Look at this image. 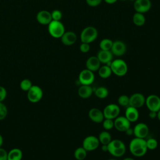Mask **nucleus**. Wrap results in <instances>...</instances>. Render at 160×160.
<instances>
[{"instance_id": "obj_15", "label": "nucleus", "mask_w": 160, "mask_h": 160, "mask_svg": "<svg viewBox=\"0 0 160 160\" xmlns=\"http://www.w3.org/2000/svg\"><path fill=\"white\" fill-rule=\"evenodd\" d=\"M151 8L150 0H135L134 1V9L137 12L145 13L148 12Z\"/></svg>"}, {"instance_id": "obj_49", "label": "nucleus", "mask_w": 160, "mask_h": 160, "mask_svg": "<svg viewBox=\"0 0 160 160\" xmlns=\"http://www.w3.org/2000/svg\"><path fill=\"white\" fill-rule=\"evenodd\" d=\"M121 1H126V0H121Z\"/></svg>"}, {"instance_id": "obj_26", "label": "nucleus", "mask_w": 160, "mask_h": 160, "mask_svg": "<svg viewBox=\"0 0 160 160\" xmlns=\"http://www.w3.org/2000/svg\"><path fill=\"white\" fill-rule=\"evenodd\" d=\"M132 22L136 26H142L146 22V18L142 13L136 12L132 16Z\"/></svg>"}, {"instance_id": "obj_47", "label": "nucleus", "mask_w": 160, "mask_h": 160, "mask_svg": "<svg viewBox=\"0 0 160 160\" xmlns=\"http://www.w3.org/2000/svg\"><path fill=\"white\" fill-rule=\"evenodd\" d=\"M108 160H117V159H108Z\"/></svg>"}, {"instance_id": "obj_1", "label": "nucleus", "mask_w": 160, "mask_h": 160, "mask_svg": "<svg viewBox=\"0 0 160 160\" xmlns=\"http://www.w3.org/2000/svg\"><path fill=\"white\" fill-rule=\"evenodd\" d=\"M129 149L134 156L142 157L144 156L148 151L145 139L134 138L129 142Z\"/></svg>"}, {"instance_id": "obj_14", "label": "nucleus", "mask_w": 160, "mask_h": 160, "mask_svg": "<svg viewBox=\"0 0 160 160\" xmlns=\"http://www.w3.org/2000/svg\"><path fill=\"white\" fill-rule=\"evenodd\" d=\"M110 51L113 56L119 57L124 55L126 52V46L123 41L121 40H116L113 41Z\"/></svg>"}, {"instance_id": "obj_34", "label": "nucleus", "mask_w": 160, "mask_h": 160, "mask_svg": "<svg viewBox=\"0 0 160 160\" xmlns=\"http://www.w3.org/2000/svg\"><path fill=\"white\" fill-rule=\"evenodd\" d=\"M7 106L2 102H0V121L4 119L8 115Z\"/></svg>"}, {"instance_id": "obj_5", "label": "nucleus", "mask_w": 160, "mask_h": 160, "mask_svg": "<svg viewBox=\"0 0 160 160\" xmlns=\"http://www.w3.org/2000/svg\"><path fill=\"white\" fill-rule=\"evenodd\" d=\"M49 34L54 38H61L65 32V28L61 21L52 20L48 25Z\"/></svg>"}, {"instance_id": "obj_29", "label": "nucleus", "mask_w": 160, "mask_h": 160, "mask_svg": "<svg viewBox=\"0 0 160 160\" xmlns=\"http://www.w3.org/2000/svg\"><path fill=\"white\" fill-rule=\"evenodd\" d=\"M113 41L108 38L102 39L99 42V48L101 50H111Z\"/></svg>"}, {"instance_id": "obj_21", "label": "nucleus", "mask_w": 160, "mask_h": 160, "mask_svg": "<svg viewBox=\"0 0 160 160\" xmlns=\"http://www.w3.org/2000/svg\"><path fill=\"white\" fill-rule=\"evenodd\" d=\"M131 122H134L138 121L139 117V113L138 109L131 106L126 107L125 110L124 116Z\"/></svg>"}, {"instance_id": "obj_28", "label": "nucleus", "mask_w": 160, "mask_h": 160, "mask_svg": "<svg viewBox=\"0 0 160 160\" xmlns=\"http://www.w3.org/2000/svg\"><path fill=\"white\" fill-rule=\"evenodd\" d=\"M87 152L82 146L78 147L74 152V156L76 160H84L87 156Z\"/></svg>"}, {"instance_id": "obj_32", "label": "nucleus", "mask_w": 160, "mask_h": 160, "mask_svg": "<svg viewBox=\"0 0 160 160\" xmlns=\"http://www.w3.org/2000/svg\"><path fill=\"white\" fill-rule=\"evenodd\" d=\"M146 146L148 149L154 150L157 148L158 146V141L154 138H149L148 140H146Z\"/></svg>"}, {"instance_id": "obj_48", "label": "nucleus", "mask_w": 160, "mask_h": 160, "mask_svg": "<svg viewBox=\"0 0 160 160\" xmlns=\"http://www.w3.org/2000/svg\"><path fill=\"white\" fill-rule=\"evenodd\" d=\"M130 1H134L135 0H130Z\"/></svg>"}, {"instance_id": "obj_23", "label": "nucleus", "mask_w": 160, "mask_h": 160, "mask_svg": "<svg viewBox=\"0 0 160 160\" xmlns=\"http://www.w3.org/2000/svg\"><path fill=\"white\" fill-rule=\"evenodd\" d=\"M22 151L18 148H12L8 152V160H22Z\"/></svg>"}, {"instance_id": "obj_6", "label": "nucleus", "mask_w": 160, "mask_h": 160, "mask_svg": "<svg viewBox=\"0 0 160 160\" xmlns=\"http://www.w3.org/2000/svg\"><path fill=\"white\" fill-rule=\"evenodd\" d=\"M43 97V91L38 85H32L27 91V98L30 102L37 103L40 101Z\"/></svg>"}, {"instance_id": "obj_46", "label": "nucleus", "mask_w": 160, "mask_h": 160, "mask_svg": "<svg viewBox=\"0 0 160 160\" xmlns=\"http://www.w3.org/2000/svg\"><path fill=\"white\" fill-rule=\"evenodd\" d=\"M122 160H135V159L132 158H126L123 159Z\"/></svg>"}, {"instance_id": "obj_44", "label": "nucleus", "mask_w": 160, "mask_h": 160, "mask_svg": "<svg viewBox=\"0 0 160 160\" xmlns=\"http://www.w3.org/2000/svg\"><path fill=\"white\" fill-rule=\"evenodd\" d=\"M101 149L105 152L108 151V145H102Z\"/></svg>"}, {"instance_id": "obj_8", "label": "nucleus", "mask_w": 160, "mask_h": 160, "mask_svg": "<svg viewBox=\"0 0 160 160\" xmlns=\"http://www.w3.org/2000/svg\"><path fill=\"white\" fill-rule=\"evenodd\" d=\"M102 112L104 118L114 120L119 115L120 108L116 104H109L104 107Z\"/></svg>"}, {"instance_id": "obj_13", "label": "nucleus", "mask_w": 160, "mask_h": 160, "mask_svg": "<svg viewBox=\"0 0 160 160\" xmlns=\"http://www.w3.org/2000/svg\"><path fill=\"white\" fill-rule=\"evenodd\" d=\"M149 134L148 126L144 122H139L133 128V134L136 138L145 139Z\"/></svg>"}, {"instance_id": "obj_24", "label": "nucleus", "mask_w": 160, "mask_h": 160, "mask_svg": "<svg viewBox=\"0 0 160 160\" xmlns=\"http://www.w3.org/2000/svg\"><path fill=\"white\" fill-rule=\"evenodd\" d=\"M98 74L100 78L102 79H107L109 78L112 74V71L109 66L104 64L102 66H100L98 69Z\"/></svg>"}, {"instance_id": "obj_18", "label": "nucleus", "mask_w": 160, "mask_h": 160, "mask_svg": "<svg viewBox=\"0 0 160 160\" xmlns=\"http://www.w3.org/2000/svg\"><path fill=\"white\" fill-rule=\"evenodd\" d=\"M62 43L65 46H72L77 41V35L72 31H65L61 38Z\"/></svg>"}, {"instance_id": "obj_37", "label": "nucleus", "mask_w": 160, "mask_h": 160, "mask_svg": "<svg viewBox=\"0 0 160 160\" xmlns=\"http://www.w3.org/2000/svg\"><path fill=\"white\" fill-rule=\"evenodd\" d=\"M7 97V90L2 86H0V102H3Z\"/></svg>"}, {"instance_id": "obj_10", "label": "nucleus", "mask_w": 160, "mask_h": 160, "mask_svg": "<svg viewBox=\"0 0 160 160\" xmlns=\"http://www.w3.org/2000/svg\"><path fill=\"white\" fill-rule=\"evenodd\" d=\"M145 104L149 111L158 112L160 109V98L156 94L149 95L146 98Z\"/></svg>"}, {"instance_id": "obj_7", "label": "nucleus", "mask_w": 160, "mask_h": 160, "mask_svg": "<svg viewBox=\"0 0 160 160\" xmlns=\"http://www.w3.org/2000/svg\"><path fill=\"white\" fill-rule=\"evenodd\" d=\"M94 79L95 76L94 72L86 68L82 70L79 74L78 80L81 85L91 86L94 82Z\"/></svg>"}, {"instance_id": "obj_17", "label": "nucleus", "mask_w": 160, "mask_h": 160, "mask_svg": "<svg viewBox=\"0 0 160 160\" xmlns=\"http://www.w3.org/2000/svg\"><path fill=\"white\" fill-rule=\"evenodd\" d=\"M88 116L95 123H101L104 119L102 111L97 108H91L89 111Z\"/></svg>"}, {"instance_id": "obj_12", "label": "nucleus", "mask_w": 160, "mask_h": 160, "mask_svg": "<svg viewBox=\"0 0 160 160\" xmlns=\"http://www.w3.org/2000/svg\"><path fill=\"white\" fill-rule=\"evenodd\" d=\"M146 98L140 92H135L129 96V106L139 109L145 104Z\"/></svg>"}, {"instance_id": "obj_43", "label": "nucleus", "mask_w": 160, "mask_h": 160, "mask_svg": "<svg viewBox=\"0 0 160 160\" xmlns=\"http://www.w3.org/2000/svg\"><path fill=\"white\" fill-rule=\"evenodd\" d=\"M3 141H4L3 138H2V135L0 134V148L2 147V144H3Z\"/></svg>"}, {"instance_id": "obj_39", "label": "nucleus", "mask_w": 160, "mask_h": 160, "mask_svg": "<svg viewBox=\"0 0 160 160\" xmlns=\"http://www.w3.org/2000/svg\"><path fill=\"white\" fill-rule=\"evenodd\" d=\"M0 160H8V151L2 147L0 148Z\"/></svg>"}, {"instance_id": "obj_20", "label": "nucleus", "mask_w": 160, "mask_h": 160, "mask_svg": "<svg viewBox=\"0 0 160 160\" xmlns=\"http://www.w3.org/2000/svg\"><path fill=\"white\" fill-rule=\"evenodd\" d=\"M101 62L99 61V59L96 56H90L88 58V59L86 61V69L95 72L98 71L101 66Z\"/></svg>"}, {"instance_id": "obj_36", "label": "nucleus", "mask_w": 160, "mask_h": 160, "mask_svg": "<svg viewBox=\"0 0 160 160\" xmlns=\"http://www.w3.org/2000/svg\"><path fill=\"white\" fill-rule=\"evenodd\" d=\"M79 50L82 53H86L88 52L90 50V45L89 44L85 43V42H81L79 46Z\"/></svg>"}, {"instance_id": "obj_16", "label": "nucleus", "mask_w": 160, "mask_h": 160, "mask_svg": "<svg viewBox=\"0 0 160 160\" xmlns=\"http://www.w3.org/2000/svg\"><path fill=\"white\" fill-rule=\"evenodd\" d=\"M96 56L101 64H106L109 66L113 59V54L110 50L107 51L100 49L98 52Z\"/></svg>"}, {"instance_id": "obj_27", "label": "nucleus", "mask_w": 160, "mask_h": 160, "mask_svg": "<svg viewBox=\"0 0 160 160\" xmlns=\"http://www.w3.org/2000/svg\"><path fill=\"white\" fill-rule=\"evenodd\" d=\"M94 94L99 99H105L109 95V90L105 86H99L96 89Z\"/></svg>"}, {"instance_id": "obj_11", "label": "nucleus", "mask_w": 160, "mask_h": 160, "mask_svg": "<svg viewBox=\"0 0 160 160\" xmlns=\"http://www.w3.org/2000/svg\"><path fill=\"white\" fill-rule=\"evenodd\" d=\"M131 127V122L125 116H118L114 119V128L119 132H125Z\"/></svg>"}, {"instance_id": "obj_25", "label": "nucleus", "mask_w": 160, "mask_h": 160, "mask_svg": "<svg viewBox=\"0 0 160 160\" xmlns=\"http://www.w3.org/2000/svg\"><path fill=\"white\" fill-rule=\"evenodd\" d=\"M98 139L99 142L102 145H108L112 140V137L111 134L108 131H101L98 136Z\"/></svg>"}, {"instance_id": "obj_31", "label": "nucleus", "mask_w": 160, "mask_h": 160, "mask_svg": "<svg viewBox=\"0 0 160 160\" xmlns=\"http://www.w3.org/2000/svg\"><path fill=\"white\" fill-rule=\"evenodd\" d=\"M118 103L122 107H127L129 104V97L125 94H122L118 98Z\"/></svg>"}, {"instance_id": "obj_30", "label": "nucleus", "mask_w": 160, "mask_h": 160, "mask_svg": "<svg viewBox=\"0 0 160 160\" xmlns=\"http://www.w3.org/2000/svg\"><path fill=\"white\" fill-rule=\"evenodd\" d=\"M33 84H32V82L30 79H22L19 84V87L20 89L25 92H27L32 86Z\"/></svg>"}, {"instance_id": "obj_40", "label": "nucleus", "mask_w": 160, "mask_h": 160, "mask_svg": "<svg viewBox=\"0 0 160 160\" xmlns=\"http://www.w3.org/2000/svg\"><path fill=\"white\" fill-rule=\"evenodd\" d=\"M148 115H149V117L151 119H155V118H157V112L149 111V112Z\"/></svg>"}, {"instance_id": "obj_9", "label": "nucleus", "mask_w": 160, "mask_h": 160, "mask_svg": "<svg viewBox=\"0 0 160 160\" xmlns=\"http://www.w3.org/2000/svg\"><path fill=\"white\" fill-rule=\"evenodd\" d=\"M99 141L98 138L90 135L86 136L82 141V147L87 151H94L99 146Z\"/></svg>"}, {"instance_id": "obj_45", "label": "nucleus", "mask_w": 160, "mask_h": 160, "mask_svg": "<svg viewBox=\"0 0 160 160\" xmlns=\"http://www.w3.org/2000/svg\"><path fill=\"white\" fill-rule=\"evenodd\" d=\"M157 118L160 121V109L157 112Z\"/></svg>"}, {"instance_id": "obj_4", "label": "nucleus", "mask_w": 160, "mask_h": 160, "mask_svg": "<svg viewBox=\"0 0 160 160\" xmlns=\"http://www.w3.org/2000/svg\"><path fill=\"white\" fill-rule=\"evenodd\" d=\"M110 68L112 72L119 77L125 76L128 70L127 63L122 59H116L112 60L111 63Z\"/></svg>"}, {"instance_id": "obj_42", "label": "nucleus", "mask_w": 160, "mask_h": 160, "mask_svg": "<svg viewBox=\"0 0 160 160\" xmlns=\"http://www.w3.org/2000/svg\"><path fill=\"white\" fill-rule=\"evenodd\" d=\"M105 2H106L107 4H114L116 2H117L118 0H104Z\"/></svg>"}, {"instance_id": "obj_33", "label": "nucleus", "mask_w": 160, "mask_h": 160, "mask_svg": "<svg viewBox=\"0 0 160 160\" xmlns=\"http://www.w3.org/2000/svg\"><path fill=\"white\" fill-rule=\"evenodd\" d=\"M102 126L106 131H109L114 128V120L104 118L102 121Z\"/></svg>"}, {"instance_id": "obj_3", "label": "nucleus", "mask_w": 160, "mask_h": 160, "mask_svg": "<svg viewBox=\"0 0 160 160\" xmlns=\"http://www.w3.org/2000/svg\"><path fill=\"white\" fill-rule=\"evenodd\" d=\"M98 36L97 29L93 26H89L84 28L80 34V40L81 42L90 44L94 42Z\"/></svg>"}, {"instance_id": "obj_2", "label": "nucleus", "mask_w": 160, "mask_h": 160, "mask_svg": "<svg viewBox=\"0 0 160 160\" xmlns=\"http://www.w3.org/2000/svg\"><path fill=\"white\" fill-rule=\"evenodd\" d=\"M126 151L124 142L120 139H112L108 144V152L114 157L122 156Z\"/></svg>"}, {"instance_id": "obj_35", "label": "nucleus", "mask_w": 160, "mask_h": 160, "mask_svg": "<svg viewBox=\"0 0 160 160\" xmlns=\"http://www.w3.org/2000/svg\"><path fill=\"white\" fill-rule=\"evenodd\" d=\"M52 19L54 21H61L62 17V14L61 11L58 9H55L52 11L51 12Z\"/></svg>"}, {"instance_id": "obj_41", "label": "nucleus", "mask_w": 160, "mask_h": 160, "mask_svg": "<svg viewBox=\"0 0 160 160\" xmlns=\"http://www.w3.org/2000/svg\"><path fill=\"white\" fill-rule=\"evenodd\" d=\"M128 136H131L133 134V129H132L131 127L128 128L125 132H124Z\"/></svg>"}, {"instance_id": "obj_38", "label": "nucleus", "mask_w": 160, "mask_h": 160, "mask_svg": "<svg viewBox=\"0 0 160 160\" xmlns=\"http://www.w3.org/2000/svg\"><path fill=\"white\" fill-rule=\"evenodd\" d=\"M102 0H86V4L91 7H97L101 4Z\"/></svg>"}, {"instance_id": "obj_22", "label": "nucleus", "mask_w": 160, "mask_h": 160, "mask_svg": "<svg viewBox=\"0 0 160 160\" xmlns=\"http://www.w3.org/2000/svg\"><path fill=\"white\" fill-rule=\"evenodd\" d=\"M93 93V89L89 85H81L78 90L79 96L82 99L89 98Z\"/></svg>"}, {"instance_id": "obj_19", "label": "nucleus", "mask_w": 160, "mask_h": 160, "mask_svg": "<svg viewBox=\"0 0 160 160\" xmlns=\"http://www.w3.org/2000/svg\"><path fill=\"white\" fill-rule=\"evenodd\" d=\"M38 22L42 25H48L52 20L51 13L46 10H42L38 12L36 15Z\"/></svg>"}]
</instances>
